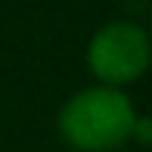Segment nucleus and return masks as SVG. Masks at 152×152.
Wrapping results in <instances>:
<instances>
[{"mask_svg":"<svg viewBox=\"0 0 152 152\" xmlns=\"http://www.w3.org/2000/svg\"><path fill=\"white\" fill-rule=\"evenodd\" d=\"M137 109L118 87H87L59 112V134L81 152H112L130 140Z\"/></svg>","mask_w":152,"mask_h":152,"instance_id":"obj_1","label":"nucleus"},{"mask_svg":"<svg viewBox=\"0 0 152 152\" xmlns=\"http://www.w3.org/2000/svg\"><path fill=\"white\" fill-rule=\"evenodd\" d=\"M87 65L102 87L137 81L149 65V34L134 22H109L90 37Z\"/></svg>","mask_w":152,"mask_h":152,"instance_id":"obj_2","label":"nucleus"},{"mask_svg":"<svg viewBox=\"0 0 152 152\" xmlns=\"http://www.w3.org/2000/svg\"><path fill=\"white\" fill-rule=\"evenodd\" d=\"M130 140H137L140 146H149V140H152V124L146 115H137L134 118V127H130Z\"/></svg>","mask_w":152,"mask_h":152,"instance_id":"obj_3","label":"nucleus"}]
</instances>
